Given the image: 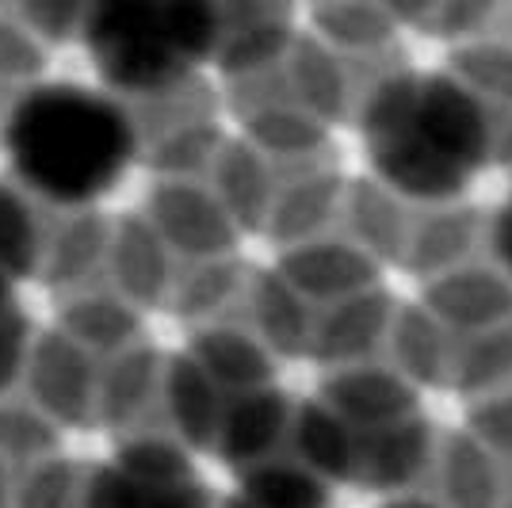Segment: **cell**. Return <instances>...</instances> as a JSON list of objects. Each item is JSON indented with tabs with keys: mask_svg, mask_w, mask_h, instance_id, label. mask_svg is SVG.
<instances>
[{
	"mask_svg": "<svg viewBox=\"0 0 512 508\" xmlns=\"http://www.w3.org/2000/svg\"><path fill=\"white\" fill-rule=\"evenodd\" d=\"M497 253H501V260L509 264L512 272V195L505 199L501 214H497Z\"/></svg>",
	"mask_w": 512,
	"mask_h": 508,
	"instance_id": "7",
	"label": "cell"
},
{
	"mask_svg": "<svg viewBox=\"0 0 512 508\" xmlns=\"http://www.w3.org/2000/svg\"><path fill=\"white\" fill-rule=\"evenodd\" d=\"M138 130L127 107L104 88L54 81L31 88L4 123V153L39 199L85 207L123 180Z\"/></svg>",
	"mask_w": 512,
	"mask_h": 508,
	"instance_id": "2",
	"label": "cell"
},
{
	"mask_svg": "<svg viewBox=\"0 0 512 508\" xmlns=\"http://www.w3.org/2000/svg\"><path fill=\"white\" fill-rule=\"evenodd\" d=\"M367 161L413 199H451L490 161V119L451 73H398L363 115Z\"/></svg>",
	"mask_w": 512,
	"mask_h": 508,
	"instance_id": "1",
	"label": "cell"
},
{
	"mask_svg": "<svg viewBox=\"0 0 512 508\" xmlns=\"http://www.w3.org/2000/svg\"><path fill=\"white\" fill-rule=\"evenodd\" d=\"M23 314L16 310L12 295H0V386L12 379L16 371V356L23 348Z\"/></svg>",
	"mask_w": 512,
	"mask_h": 508,
	"instance_id": "5",
	"label": "cell"
},
{
	"mask_svg": "<svg viewBox=\"0 0 512 508\" xmlns=\"http://www.w3.org/2000/svg\"><path fill=\"white\" fill-rule=\"evenodd\" d=\"M413 20L421 16L425 23H463L478 8V0H398Z\"/></svg>",
	"mask_w": 512,
	"mask_h": 508,
	"instance_id": "6",
	"label": "cell"
},
{
	"mask_svg": "<svg viewBox=\"0 0 512 508\" xmlns=\"http://www.w3.org/2000/svg\"><path fill=\"white\" fill-rule=\"evenodd\" d=\"M222 43L214 0H92L85 46L100 81L123 96H165Z\"/></svg>",
	"mask_w": 512,
	"mask_h": 508,
	"instance_id": "3",
	"label": "cell"
},
{
	"mask_svg": "<svg viewBox=\"0 0 512 508\" xmlns=\"http://www.w3.org/2000/svg\"><path fill=\"white\" fill-rule=\"evenodd\" d=\"M207 489L169 451H138L100 470L88 508H203Z\"/></svg>",
	"mask_w": 512,
	"mask_h": 508,
	"instance_id": "4",
	"label": "cell"
}]
</instances>
